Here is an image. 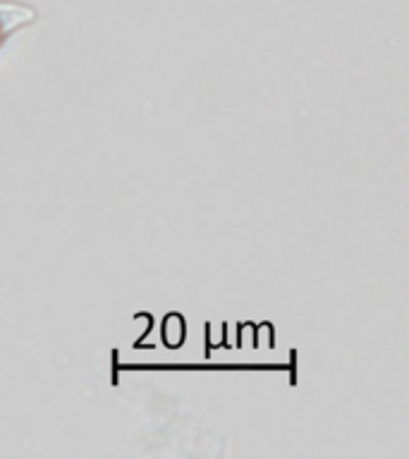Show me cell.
Wrapping results in <instances>:
<instances>
[{"instance_id":"cell-1","label":"cell","mask_w":409,"mask_h":459,"mask_svg":"<svg viewBox=\"0 0 409 459\" xmlns=\"http://www.w3.org/2000/svg\"><path fill=\"white\" fill-rule=\"evenodd\" d=\"M39 20V10L27 0H0V46L31 27Z\"/></svg>"}]
</instances>
